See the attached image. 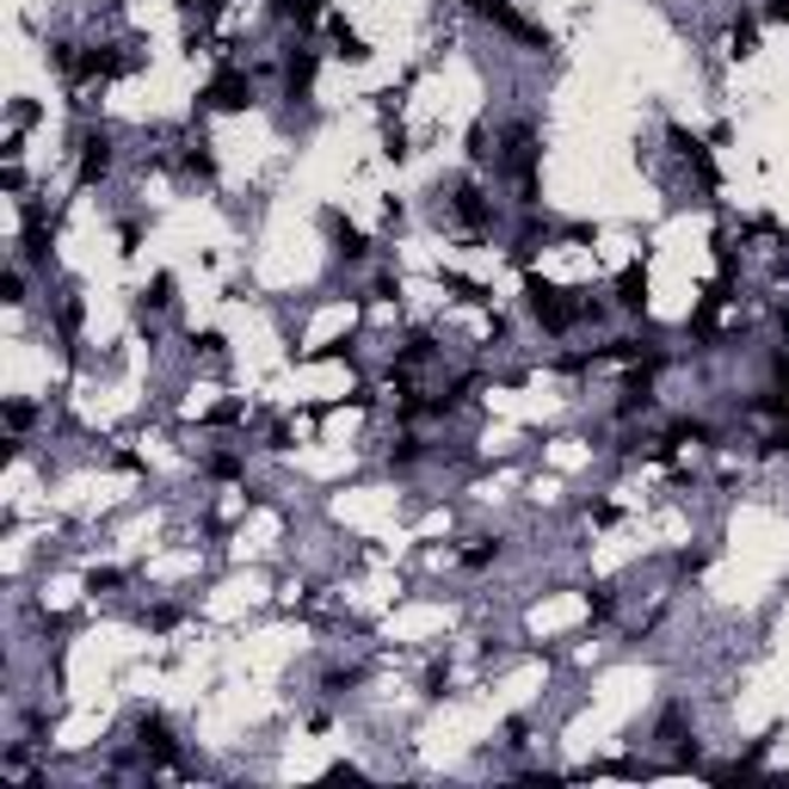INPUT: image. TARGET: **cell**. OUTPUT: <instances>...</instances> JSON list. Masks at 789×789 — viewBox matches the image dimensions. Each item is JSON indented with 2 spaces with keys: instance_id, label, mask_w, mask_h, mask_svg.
Wrapping results in <instances>:
<instances>
[{
  "instance_id": "cell-1",
  "label": "cell",
  "mask_w": 789,
  "mask_h": 789,
  "mask_svg": "<svg viewBox=\"0 0 789 789\" xmlns=\"http://www.w3.org/2000/svg\"><path fill=\"white\" fill-rule=\"evenodd\" d=\"M524 308H531V322L555 339L574 322H586V303H568V290H555V284H543V278H524Z\"/></svg>"
},
{
  "instance_id": "cell-2",
  "label": "cell",
  "mask_w": 789,
  "mask_h": 789,
  "mask_svg": "<svg viewBox=\"0 0 789 789\" xmlns=\"http://www.w3.org/2000/svg\"><path fill=\"white\" fill-rule=\"evenodd\" d=\"M111 161H118V136H111L106 124H87V130L75 136V186L93 191L99 179H111Z\"/></svg>"
},
{
  "instance_id": "cell-3",
  "label": "cell",
  "mask_w": 789,
  "mask_h": 789,
  "mask_svg": "<svg viewBox=\"0 0 789 789\" xmlns=\"http://www.w3.org/2000/svg\"><path fill=\"white\" fill-rule=\"evenodd\" d=\"M204 111H247L254 106V68H216L210 87L198 93Z\"/></svg>"
},
{
  "instance_id": "cell-4",
  "label": "cell",
  "mask_w": 789,
  "mask_h": 789,
  "mask_svg": "<svg viewBox=\"0 0 789 789\" xmlns=\"http://www.w3.org/2000/svg\"><path fill=\"white\" fill-rule=\"evenodd\" d=\"M475 19H487V26H500L506 38H519V43H531V50H549V31L543 26H531V19L512 7V0H463Z\"/></svg>"
},
{
  "instance_id": "cell-5",
  "label": "cell",
  "mask_w": 789,
  "mask_h": 789,
  "mask_svg": "<svg viewBox=\"0 0 789 789\" xmlns=\"http://www.w3.org/2000/svg\"><path fill=\"white\" fill-rule=\"evenodd\" d=\"M315 68H322V56H315V50H290V56H284V99H290V106H308V93H315Z\"/></svg>"
},
{
  "instance_id": "cell-6",
  "label": "cell",
  "mask_w": 789,
  "mask_h": 789,
  "mask_svg": "<svg viewBox=\"0 0 789 789\" xmlns=\"http://www.w3.org/2000/svg\"><path fill=\"white\" fill-rule=\"evenodd\" d=\"M136 747L161 765L179 759V740H174V728H167V716H142V722H136Z\"/></svg>"
},
{
  "instance_id": "cell-7",
  "label": "cell",
  "mask_w": 789,
  "mask_h": 789,
  "mask_svg": "<svg viewBox=\"0 0 789 789\" xmlns=\"http://www.w3.org/2000/svg\"><path fill=\"white\" fill-rule=\"evenodd\" d=\"M322 223H327V235H334V254L339 259H352V266H364V259H371V241H364L352 223H339V210H327Z\"/></svg>"
},
{
  "instance_id": "cell-8",
  "label": "cell",
  "mask_w": 789,
  "mask_h": 789,
  "mask_svg": "<svg viewBox=\"0 0 789 789\" xmlns=\"http://www.w3.org/2000/svg\"><path fill=\"white\" fill-rule=\"evenodd\" d=\"M272 13H278L284 26H296V31H315L327 19V0H272Z\"/></svg>"
},
{
  "instance_id": "cell-9",
  "label": "cell",
  "mask_w": 789,
  "mask_h": 789,
  "mask_svg": "<svg viewBox=\"0 0 789 789\" xmlns=\"http://www.w3.org/2000/svg\"><path fill=\"white\" fill-rule=\"evenodd\" d=\"M642 303H648V278H642V266H629L623 278H617V308H623V315H642Z\"/></svg>"
},
{
  "instance_id": "cell-10",
  "label": "cell",
  "mask_w": 789,
  "mask_h": 789,
  "mask_svg": "<svg viewBox=\"0 0 789 789\" xmlns=\"http://www.w3.org/2000/svg\"><path fill=\"white\" fill-rule=\"evenodd\" d=\"M204 475H210V482H241L247 463L235 451H210V456H204Z\"/></svg>"
},
{
  "instance_id": "cell-11",
  "label": "cell",
  "mask_w": 789,
  "mask_h": 789,
  "mask_svg": "<svg viewBox=\"0 0 789 789\" xmlns=\"http://www.w3.org/2000/svg\"><path fill=\"white\" fill-rule=\"evenodd\" d=\"M500 562V536H475V543L463 549V568L469 574H482V568H494Z\"/></svg>"
},
{
  "instance_id": "cell-12",
  "label": "cell",
  "mask_w": 789,
  "mask_h": 789,
  "mask_svg": "<svg viewBox=\"0 0 789 789\" xmlns=\"http://www.w3.org/2000/svg\"><path fill=\"white\" fill-rule=\"evenodd\" d=\"M179 161H186V174H198V179H216V155H210V142H186V155H179Z\"/></svg>"
},
{
  "instance_id": "cell-13",
  "label": "cell",
  "mask_w": 789,
  "mask_h": 789,
  "mask_svg": "<svg viewBox=\"0 0 789 789\" xmlns=\"http://www.w3.org/2000/svg\"><path fill=\"white\" fill-rule=\"evenodd\" d=\"M334 43H339V56H346V62H364V56H371L358 31H346V19H334Z\"/></svg>"
},
{
  "instance_id": "cell-14",
  "label": "cell",
  "mask_w": 789,
  "mask_h": 789,
  "mask_svg": "<svg viewBox=\"0 0 789 789\" xmlns=\"http://www.w3.org/2000/svg\"><path fill=\"white\" fill-rule=\"evenodd\" d=\"M752 43H759V19H752V13H740V19H734V56H747Z\"/></svg>"
},
{
  "instance_id": "cell-15",
  "label": "cell",
  "mask_w": 789,
  "mask_h": 789,
  "mask_svg": "<svg viewBox=\"0 0 789 789\" xmlns=\"http://www.w3.org/2000/svg\"><path fill=\"white\" fill-rule=\"evenodd\" d=\"M142 303H148V308H167V303H174V278L161 272V278H155V284L142 290Z\"/></svg>"
}]
</instances>
